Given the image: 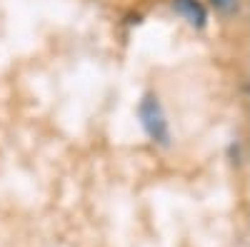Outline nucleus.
<instances>
[{"mask_svg":"<svg viewBox=\"0 0 250 247\" xmlns=\"http://www.w3.org/2000/svg\"><path fill=\"white\" fill-rule=\"evenodd\" d=\"M173 10L188 20V25H193L195 30H203L208 25V5L203 0H173Z\"/></svg>","mask_w":250,"mask_h":247,"instance_id":"nucleus-2","label":"nucleus"},{"mask_svg":"<svg viewBox=\"0 0 250 247\" xmlns=\"http://www.w3.org/2000/svg\"><path fill=\"white\" fill-rule=\"evenodd\" d=\"M208 5H210L218 15H225V18H230L240 10L243 5V0H208Z\"/></svg>","mask_w":250,"mask_h":247,"instance_id":"nucleus-3","label":"nucleus"},{"mask_svg":"<svg viewBox=\"0 0 250 247\" xmlns=\"http://www.w3.org/2000/svg\"><path fill=\"white\" fill-rule=\"evenodd\" d=\"M138 117H140L143 130L148 133V137L155 145H160V148L170 145V122H168V115H165L155 93L143 95L140 105H138Z\"/></svg>","mask_w":250,"mask_h":247,"instance_id":"nucleus-1","label":"nucleus"}]
</instances>
